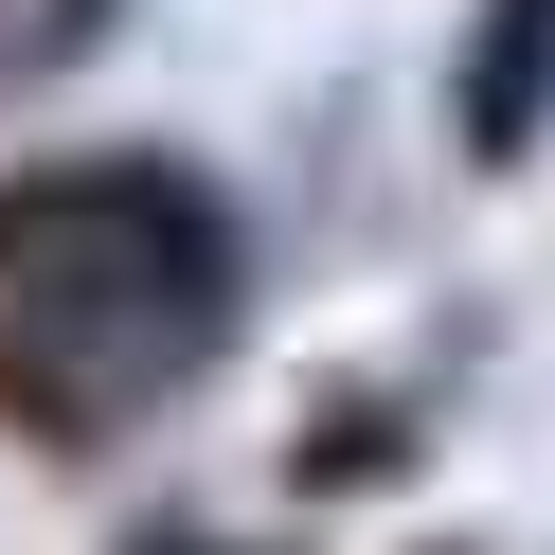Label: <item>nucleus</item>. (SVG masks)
<instances>
[{"instance_id": "obj_1", "label": "nucleus", "mask_w": 555, "mask_h": 555, "mask_svg": "<svg viewBox=\"0 0 555 555\" xmlns=\"http://www.w3.org/2000/svg\"><path fill=\"white\" fill-rule=\"evenodd\" d=\"M233 216L180 162H54L0 197V412L18 430H144L233 340Z\"/></svg>"}, {"instance_id": "obj_2", "label": "nucleus", "mask_w": 555, "mask_h": 555, "mask_svg": "<svg viewBox=\"0 0 555 555\" xmlns=\"http://www.w3.org/2000/svg\"><path fill=\"white\" fill-rule=\"evenodd\" d=\"M73 37H90V0H0V90H18V73H54Z\"/></svg>"}, {"instance_id": "obj_3", "label": "nucleus", "mask_w": 555, "mask_h": 555, "mask_svg": "<svg viewBox=\"0 0 555 555\" xmlns=\"http://www.w3.org/2000/svg\"><path fill=\"white\" fill-rule=\"evenodd\" d=\"M162 555H197V538H162Z\"/></svg>"}]
</instances>
